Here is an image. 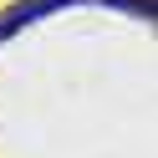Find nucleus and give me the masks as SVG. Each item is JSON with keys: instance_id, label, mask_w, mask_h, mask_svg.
<instances>
[{"instance_id": "obj_1", "label": "nucleus", "mask_w": 158, "mask_h": 158, "mask_svg": "<svg viewBox=\"0 0 158 158\" xmlns=\"http://www.w3.org/2000/svg\"><path fill=\"white\" fill-rule=\"evenodd\" d=\"M61 5H72V0H26V5H15V10H5V21H0V36H10L15 26L41 21L46 10H61Z\"/></svg>"}]
</instances>
